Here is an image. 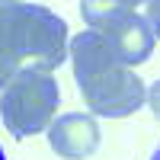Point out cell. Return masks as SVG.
<instances>
[{
  "mask_svg": "<svg viewBox=\"0 0 160 160\" xmlns=\"http://www.w3.org/2000/svg\"><path fill=\"white\" fill-rule=\"evenodd\" d=\"M68 55L74 64V80L80 96L99 118H125L138 112L148 99L144 80L115 55L112 42L96 29L77 32L68 42Z\"/></svg>",
  "mask_w": 160,
  "mask_h": 160,
  "instance_id": "cell-1",
  "label": "cell"
},
{
  "mask_svg": "<svg viewBox=\"0 0 160 160\" xmlns=\"http://www.w3.org/2000/svg\"><path fill=\"white\" fill-rule=\"evenodd\" d=\"M68 26L58 13L38 3H0V51L16 71H55L68 58Z\"/></svg>",
  "mask_w": 160,
  "mask_h": 160,
  "instance_id": "cell-2",
  "label": "cell"
},
{
  "mask_svg": "<svg viewBox=\"0 0 160 160\" xmlns=\"http://www.w3.org/2000/svg\"><path fill=\"white\" fill-rule=\"evenodd\" d=\"M58 106H61L58 80L45 68H22L0 90V118L13 138L42 135L58 115Z\"/></svg>",
  "mask_w": 160,
  "mask_h": 160,
  "instance_id": "cell-3",
  "label": "cell"
},
{
  "mask_svg": "<svg viewBox=\"0 0 160 160\" xmlns=\"http://www.w3.org/2000/svg\"><path fill=\"white\" fill-rule=\"evenodd\" d=\"M45 131H48V148L64 160H87L99 148V122L93 112L55 115Z\"/></svg>",
  "mask_w": 160,
  "mask_h": 160,
  "instance_id": "cell-4",
  "label": "cell"
},
{
  "mask_svg": "<svg viewBox=\"0 0 160 160\" xmlns=\"http://www.w3.org/2000/svg\"><path fill=\"white\" fill-rule=\"evenodd\" d=\"M106 38L112 42L115 55L122 58L128 68H138L141 61L151 58V51L157 45V35H154V26L148 22V16H141V13H125L122 19H118L109 32H102Z\"/></svg>",
  "mask_w": 160,
  "mask_h": 160,
  "instance_id": "cell-5",
  "label": "cell"
},
{
  "mask_svg": "<svg viewBox=\"0 0 160 160\" xmlns=\"http://www.w3.org/2000/svg\"><path fill=\"white\" fill-rule=\"evenodd\" d=\"M135 7H128L125 0H80V16L87 19L90 29L96 32H109L112 26L125 16V13H131Z\"/></svg>",
  "mask_w": 160,
  "mask_h": 160,
  "instance_id": "cell-6",
  "label": "cell"
},
{
  "mask_svg": "<svg viewBox=\"0 0 160 160\" xmlns=\"http://www.w3.org/2000/svg\"><path fill=\"white\" fill-rule=\"evenodd\" d=\"M144 106L154 112V118H160V80H154V87H148V99Z\"/></svg>",
  "mask_w": 160,
  "mask_h": 160,
  "instance_id": "cell-7",
  "label": "cell"
},
{
  "mask_svg": "<svg viewBox=\"0 0 160 160\" xmlns=\"http://www.w3.org/2000/svg\"><path fill=\"white\" fill-rule=\"evenodd\" d=\"M144 7H148V13H144V16H148V22L154 26V35L160 38V0H148Z\"/></svg>",
  "mask_w": 160,
  "mask_h": 160,
  "instance_id": "cell-8",
  "label": "cell"
},
{
  "mask_svg": "<svg viewBox=\"0 0 160 160\" xmlns=\"http://www.w3.org/2000/svg\"><path fill=\"white\" fill-rule=\"evenodd\" d=\"M125 3H128V7H144L148 0H125Z\"/></svg>",
  "mask_w": 160,
  "mask_h": 160,
  "instance_id": "cell-9",
  "label": "cell"
},
{
  "mask_svg": "<svg viewBox=\"0 0 160 160\" xmlns=\"http://www.w3.org/2000/svg\"><path fill=\"white\" fill-rule=\"evenodd\" d=\"M151 160H160V148H157V151H154V157H151Z\"/></svg>",
  "mask_w": 160,
  "mask_h": 160,
  "instance_id": "cell-10",
  "label": "cell"
},
{
  "mask_svg": "<svg viewBox=\"0 0 160 160\" xmlns=\"http://www.w3.org/2000/svg\"><path fill=\"white\" fill-rule=\"evenodd\" d=\"M0 160H7V154H3V148H0Z\"/></svg>",
  "mask_w": 160,
  "mask_h": 160,
  "instance_id": "cell-11",
  "label": "cell"
},
{
  "mask_svg": "<svg viewBox=\"0 0 160 160\" xmlns=\"http://www.w3.org/2000/svg\"><path fill=\"white\" fill-rule=\"evenodd\" d=\"M0 3H10V0H0Z\"/></svg>",
  "mask_w": 160,
  "mask_h": 160,
  "instance_id": "cell-12",
  "label": "cell"
}]
</instances>
